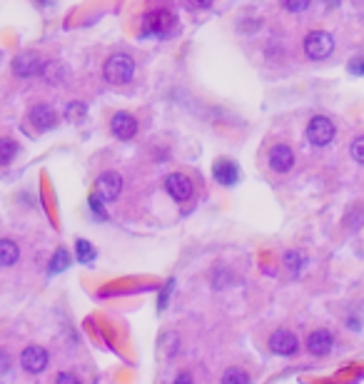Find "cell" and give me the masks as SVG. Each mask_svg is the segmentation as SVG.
Masks as SVG:
<instances>
[{
	"label": "cell",
	"mask_w": 364,
	"mask_h": 384,
	"mask_svg": "<svg viewBox=\"0 0 364 384\" xmlns=\"http://www.w3.org/2000/svg\"><path fill=\"white\" fill-rule=\"evenodd\" d=\"M177 30V18L167 8H155L148 11L143 18V35H157V38H167Z\"/></svg>",
	"instance_id": "cell-1"
},
{
	"label": "cell",
	"mask_w": 364,
	"mask_h": 384,
	"mask_svg": "<svg viewBox=\"0 0 364 384\" xmlns=\"http://www.w3.org/2000/svg\"><path fill=\"white\" fill-rule=\"evenodd\" d=\"M103 77L110 85H127L135 77V60L127 53H115L103 65Z\"/></svg>",
	"instance_id": "cell-2"
},
{
	"label": "cell",
	"mask_w": 364,
	"mask_h": 384,
	"mask_svg": "<svg viewBox=\"0 0 364 384\" xmlns=\"http://www.w3.org/2000/svg\"><path fill=\"white\" fill-rule=\"evenodd\" d=\"M334 50V38L327 30H312L304 38V55L309 60H325Z\"/></svg>",
	"instance_id": "cell-3"
},
{
	"label": "cell",
	"mask_w": 364,
	"mask_h": 384,
	"mask_svg": "<svg viewBox=\"0 0 364 384\" xmlns=\"http://www.w3.org/2000/svg\"><path fill=\"white\" fill-rule=\"evenodd\" d=\"M334 135H337V127L327 115H315L312 120H309L307 140L315 145V148H327V145L334 140Z\"/></svg>",
	"instance_id": "cell-4"
},
{
	"label": "cell",
	"mask_w": 364,
	"mask_h": 384,
	"mask_svg": "<svg viewBox=\"0 0 364 384\" xmlns=\"http://www.w3.org/2000/svg\"><path fill=\"white\" fill-rule=\"evenodd\" d=\"M120 192H122V177L117 175L115 170L103 172V175L98 177V182H95V195H98L103 203L117 200L120 198Z\"/></svg>",
	"instance_id": "cell-5"
},
{
	"label": "cell",
	"mask_w": 364,
	"mask_h": 384,
	"mask_svg": "<svg viewBox=\"0 0 364 384\" xmlns=\"http://www.w3.org/2000/svg\"><path fill=\"white\" fill-rule=\"evenodd\" d=\"M165 190L170 192V198L177 200V203H188L193 198L195 192V185L188 175H182V172H172V175L165 177Z\"/></svg>",
	"instance_id": "cell-6"
},
{
	"label": "cell",
	"mask_w": 364,
	"mask_h": 384,
	"mask_svg": "<svg viewBox=\"0 0 364 384\" xmlns=\"http://www.w3.org/2000/svg\"><path fill=\"white\" fill-rule=\"evenodd\" d=\"M28 120L33 122V127L38 132H48V130H56V127H58V113L50 108V105L38 103V105L30 108Z\"/></svg>",
	"instance_id": "cell-7"
},
{
	"label": "cell",
	"mask_w": 364,
	"mask_h": 384,
	"mask_svg": "<svg viewBox=\"0 0 364 384\" xmlns=\"http://www.w3.org/2000/svg\"><path fill=\"white\" fill-rule=\"evenodd\" d=\"M270 350L280 357H292L299 352V340L290 332V329H277L270 337Z\"/></svg>",
	"instance_id": "cell-8"
},
{
	"label": "cell",
	"mask_w": 364,
	"mask_h": 384,
	"mask_svg": "<svg viewBox=\"0 0 364 384\" xmlns=\"http://www.w3.org/2000/svg\"><path fill=\"white\" fill-rule=\"evenodd\" d=\"M48 362H50V354H48V350H45V347L33 345V347H28V350H22L20 364H22V369H25V372L40 374L45 367H48Z\"/></svg>",
	"instance_id": "cell-9"
},
{
	"label": "cell",
	"mask_w": 364,
	"mask_h": 384,
	"mask_svg": "<svg viewBox=\"0 0 364 384\" xmlns=\"http://www.w3.org/2000/svg\"><path fill=\"white\" fill-rule=\"evenodd\" d=\"M110 132L117 137V140H133L138 135V120H135L130 113H115L110 120Z\"/></svg>",
	"instance_id": "cell-10"
},
{
	"label": "cell",
	"mask_w": 364,
	"mask_h": 384,
	"mask_svg": "<svg viewBox=\"0 0 364 384\" xmlns=\"http://www.w3.org/2000/svg\"><path fill=\"white\" fill-rule=\"evenodd\" d=\"M43 70V60L38 53H20L13 58V72L18 77H33Z\"/></svg>",
	"instance_id": "cell-11"
},
{
	"label": "cell",
	"mask_w": 364,
	"mask_h": 384,
	"mask_svg": "<svg viewBox=\"0 0 364 384\" xmlns=\"http://www.w3.org/2000/svg\"><path fill=\"white\" fill-rule=\"evenodd\" d=\"M212 175H215V180L220 182L222 187H235L240 182V167L235 160L222 158L217 160L215 167H212Z\"/></svg>",
	"instance_id": "cell-12"
},
{
	"label": "cell",
	"mask_w": 364,
	"mask_h": 384,
	"mask_svg": "<svg viewBox=\"0 0 364 384\" xmlns=\"http://www.w3.org/2000/svg\"><path fill=\"white\" fill-rule=\"evenodd\" d=\"M270 167H272V172H280V175L292 170L294 167L292 148H290V145H275V148L270 150Z\"/></svg>",
	"instance_id": "cell-13"
},
{
	"label": "cell",
	"mask_w": 364,
	"mask_h": 384,
	"mask_svg": "<svg viewBox=\"0 0 364 384\" xmlns=\"http://www.w3.org/2000/svg\"><path fill=\"white\" fill-rule=\"evenodd\" d=\"M332 347H334V335H332L330 329H315V332L307 337V350L315 357L330 354Z\"/></svg>",
	"instance_id": "cell-14"
},
{
	"label": "cell",
	"mask_w": 364,
	"mask_h": 384,
	"mask_svg": "<svg viewBox=\"0 0 364 384\" xmlns=\"http://www.w3.org/2000/svg\"><path fill=\"white\" fill-rule=\"evenodd\" d=\"M20 257V247L13 240H0V267H13Z\"/></svg>",
	"instance_id": "cell-15"
},
{
	"label": "cell",
	"mask_w": 364,
	"mask_h": 384,
	"mask_svg": "<svg viewBox=\"0 0 364 384\" xmlns=\"http://www.w3.org/2000/svg\"><path fill=\"white\" fill-rule=\"evenodd\" d=\"M18 153H20V145H18L15 140H11V137H0V167L11 165L13 160L18 158Z\"/></svg>",
	"instance_id": "cell-16"
},
{
	"label": "cell",
	"mask_w": 364,
	"mask_h": 384,
	"mask_svg": "<svg viewBox=\"0 0 364 384\" xmlns=\"http://www.w3.org/2000/svg\"><path fill=\"white\" fill-rule=\"evenodd\" d=\"M75 252H77V260L83 264H93L95 257H98V252H95V247L90 245L88 240H77L75 242Z\"/></svg>",
	"instance_id": "cell-17"
},
{
	"label": "cell",
	"mask_w": 364,
	"mask_h": 384,
	"mask_svg": "<svg viewBox=\"0 0 364 384\" xmlns=\"http://www.w3.org/2000/svg\"><path fill=\"white\" fill-rule=\"evenodd\" d=\"M70 267V252H67L65 247H60L56 255H53V262H50V274H58V272H63V269H67Z\"/></svg>",
	"instance_id": "cell-18"
},
{
	"label": "cell",
	"mask_w": 364,
	"mask_h": 384,
	"mask_svg": "<svg viewBox=\"0 0 364 384\" xmlns=\"http://www.w3.org/2000/svg\"><path fill=\"white\" fill-rule=\"evenodd\" d=\"M249 382H252L249 374L240 367H230L225 374H222V384H249Z\"/></svg>",
	"instance_id": "cell-19"
},
{
	"label": "cell",
	"mask_w": 364,
	"mask_h": 384,
	"mask_svg": "<svg viewBox=\"0 0 364 384\" xmlns=\"http://www.w3.org/2000/svg\"><path fill=\"white\" fill-rule=\"evenodd\" d=\"M285 264H287V269L292 274H299V272H302V267H304V257L299 252H287V255H285Z\"/></svg>",
	"instance_id": "cell-20"
},
{
	"label": "cell",
	"mask_w": 364,
	"mask_h": 384,
	"mask_svg": "<svg viewBox=\"0 0 364 384\" xmlns=\"http://www.w3.org/2000/svg\"><path fill=\"white\" fill-rule=\"evenodd\" d=\"M280 3H282V8H285L287 13H294V15H297V13L307 11L312 0H280Z\"/></svg>",
	"instance_id": "cell-21"
},
{
	"label": "cell",
	"mask_w": 364,
	"mask_h": 384,
	"mask_svg": "<svg viewBox=\"0 0 364 384\" xmlns=\"http://www.w3.org/2000/svg\"><path fill=\"white\" fill-rule=\"evenodd\" d=\"M349 153H352L354 162L364 165V135L354 137V140H352V145H349Z\"/></svg>",
	"instance_id": "cell-22"
},
{
	"label": "cell",
	"mask_w": 364,
	"mask_h": 384,
	"mask_svg": "<svg viewBox=\"0 0 364 384\" xmlns=\"http://www.w3.org/2000/svg\"><path fill=\"white\" fill-rule=\"evenodd\" d=\"M85 117V105L83 103H70L67 105V120L80 122Z\"/></svg>",
	"instance_id": "cell-23"
},
{
	"label": "cell",
	"mask_w": 364,
	"mask_h": 384,
	"mask_svg": "<svg viewBox=\"0 0 364 384\" xmlns=\"http://www.w3.org/2000/svg\"><path fill=\"white\" fill-rule=\"evenodd\" d=\"M162 352H165L167 357H175V352H177V337L172 335V332H167L165 337H162Z\"/></svg>",
	"instance_id": "cell-24"
},
{
	"label": "cell",
	"mask_w": 364,
	"mask_h": 384,
	"mask_svg": "<svg viewBox=\"0 0 364 384\" xmlns=\"http://www.w3.org/2000/svg\"><path fill=\"white\" fill-rule=\"evenodd\" d=\"M90 207H93V212H95V217H103L105 219L108 217V212H105V207H103V200L98 198V195H93L90 198Z\"/></svg>",
	"instance_id": "cell-25"
},
{
	"label": "cell",
	"mask_w": 364,
	"mask_h": 384,
	"mask_svg": "<svg viewBox=\"0 0 364 384\" xmlns=\"http://www.w3.org/2000/svg\"><path fill=\"white\" fill-rule=\"evenodd\" d=\"M232 282V277H230V272H227V269H217V274H215V282H212V285L217 287V290H220V287H227Z\"/></svg>",
	"instance_id": "cell-26"
},
{
	"label": "cell",
	"mask_w": 364,
	"mask_h": 384,
	"mask_svg": "<svg viewBox=\"0 0 364 384\" xmlns=\"http://www.w3.org/2000/svg\"><path fill=\"white\" fill-rule=\"evenodd\" d=\"M347 70L352 72V75H364V58H352Z\"/></svg>",
	"instance_id": "cell-27"
},
{
	"label": "cell",
	"mask_w": 364,
	"mask_h": 384,
	"mask_svg": "<svg viewBox=\"0 0 364 384\" xmlns=\"http://www.w3.org/2000/svg\"><path fill=\"white\" fill-rule=\"evenodd\" d=\"M56 384H80V379H77V374H72V372H60L56 377Z\"/></svg>",
	"instance_id": "cell-28"
},
{
	"label": "cell",
	"mask_w": 364,
	"mask_h": 384,
	"mask_svg": "<svg viewBox=\"0 0 364 384\" xmlns=\"http://www.w3.org/2000/svg\"><path fill=\"white\" fill-rule=\"evenodd\" d=\"M11 367H13V359H11V354H8L6 350H0V374L11 372Z\"/></svg>",
	"instance_id": "cell-29"
},
{
	"label": "cell",
	"mask_w": 364,
	"mask_h": 384,
	"mask_svg": "<svg viewBox=\"0 0 364 384\" xmlns=\"http://www.w3.org/2000/svg\"><path fill=\"white\" fill-rule=\"evenodd\" d=\"M172 287H175V280H170V282H167V287H165V290H162L160 300H157V307H160V309H165V307H167V300H170V292H172Z\"/></svg>",
	"instance_id": "cell-30"
},
{
	"label": "cell",
	"mask_w": 364,
	"mask_h": 384,
	"mask_svg": "<svg viewBox=\"0 0 364 384\" xmlns=\"http://www.w3.org/2000/svg\"><path fill=\"white\" fill-rule=\"evenodd\" d=\"M212 3H215V0H188V6L195 8V11H207Z\"/></svg>",
	"instance_id": "cell-31"
},
{
	"label": "cell",
	"mask_w": 364,
	"mask_h": 384,
	"mask_svg": "<svg viewBox=\"0 0 364 384\" xmlns=\"http://www.w3.org/2000/svg\"><path fill=\"white\" fill-rule=\"evenodd\" d=\"M172 384H195V379H193V374H190V372H180Z\"/></svg>",
	"instance_id": "cell-32"
},
{
	"label": "cell",
	"mask_w": 364,
	"mask_h": 384,
	"mask_svg": "<svg viewBox=\"0 0 364 384\" xmlns=\"http://www.w3.org/2000/svg\"><path fill=\"white\" fill-rule=\"evenodd\" d=\"M38 8H50V6H56V0H33Z\"/></svg>",
	"instance_id": "cell-33"
},
{
	"label": "cell",
	"mask_w": 364,
	"mask_h": 384,
	"mask_svg": "<svg viewBox=\"0 0 364 384\" xmlns=\"http://www.w3.org/2000/svg\"><path fill=\"white\" fill-rule=\"evenodd\" d=\"M0 384H3V382H0Z\"/></svg>",
	"instance_id": "cell-34"
}]
</instances>
